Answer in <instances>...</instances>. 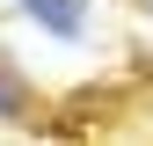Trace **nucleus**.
Here are the masks:
<instances>
[{"instance_id": "f257e3e1", "label": "nucleus", "mask_w": 153, "mask_h": 146, "mask_svg": "<svg viewBox=\"0 0 153 146\" xmlns=\"http://www.w3.org/2000/svg\"><path fill=\"white\" fill-rule=\"evenodd\" d=\"M22 15H29L36 29H51V36H66V44H73V36L88 29V15H80V0H22Z\"/></svg>"}, {"instance_id": "f03ea898", "label": "nucleus", "mask_w": 153, "mask_h": 146, "mask_svg": "<svg viewBox=\"0 0 153 146\" xmlns=\"http://www.w3.org/2000/svg\"><path fill=\"white\" fill-rule=\"evenodd\" d=\"M22 117H29V88L0 66V124H22Z\"/></svg>"}]
</instances>
